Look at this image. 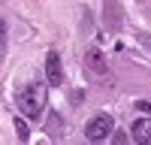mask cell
Listing matches in <instances>:
<instances>
[{
  "instance_id": "1",
  "label": "cell",
  "mask_w": 151,
  "mask_h": 145,
  "mask_svg": "<svg viewBox=\"0 0 151 145\" xmlns=\"http://www.w3.org/2000/svg\"><path fill=\"white\" fill-rule=\"evenodd\" d=\"M15 106H18V112H21L24 118H40L42 109H45V94H42V88H40L36 82L21 85V88L15 91Z\"/></svg>"
},
{
  "instance_id": "2",
  "label": "cell",
  "mask_w": 151,
  "mask_h": 145,
  "mask_svg": "<svg viewBox=\"0 0 151 145\" xmlns=\"http://www.w3.org/2000/svg\"><path fill=\"white\" fill-rule=\"evenodd\" d=\"M112 127H115L112 115H94L91 121H88V127H85V136H88L91 145H97V142H103L109 133H112Z\"/></svg>"
},
{
  "instance_id": "3",
  "label": "cell",
  "mask_w": 151,
  "mask_h": 145,
  "mask_svg": "<svg viewBox=\"0 0 151 145\" xmlns=\"http://www.w3.org/2000/svg\"><path fill=\"white\" fill-rule=\"evenodd\" d=\"M85 67L94 72V76L103 79L106 72H109V64H106V55L100 52V48H88V55H85Z\"/></svg>"
},
{
  "instance_id": "4",
  "label": "cell",
  "mask_w": 151,
  "mask_h": 145,
  "mask_svg": "<svg viewBox=\"0 0 151 145\" xmlns=\"http://www.w3.org/2000/svg\"><path fill=\"white\" fill-rule=\"evenodd\" d=\"M45 79H48V85H55V88L64 82V70H60V55L58 52L45 55Z\"/></svg>"
},
{
  "instance_id": "5",
  "label": "cell",
  "mask_w": 151,
  "mask_h": 145,
  "mask_svg": "<svg viewBox=\"0 0 151 145\" xmlns=\"http://www.w3.org/2000/svg\"><path fill=\"white\" fill-rule=\"evenodd\" d=\"M130 136L136 145H151V118H136L130 127Z\"/></svg>"
},
{
  "instance_id": "6",
  "label": "cell",
  "mask_w": 151,
  "mask_h": 145,
  "mask_svg": "<svg viewBox=\"0 0 151 145\" xmlns=\"http://www.w3.org/2000/svg\"><path fill=\"white\" fill-rule=\"evenodd\" d=\"M15 130H18L21 139H27V127H24V121H15Z\"/></svg>"
},
{
  "instance_id": "7",
  "label": "cell",
  "mask_w": 151,
  "mask_h": 145,
  "mask_svg": "<svg viewBox=\"0 0 151 145\" xmlns=\"http://www.w3.org/2000/svg\"><path fill=\"white\" fill-rule=\"evenodd\" d=\"M136 106H139L142 112H145V118H151V103H145V100H142V103H136Z\"/></svg>"
}]
</instances>
